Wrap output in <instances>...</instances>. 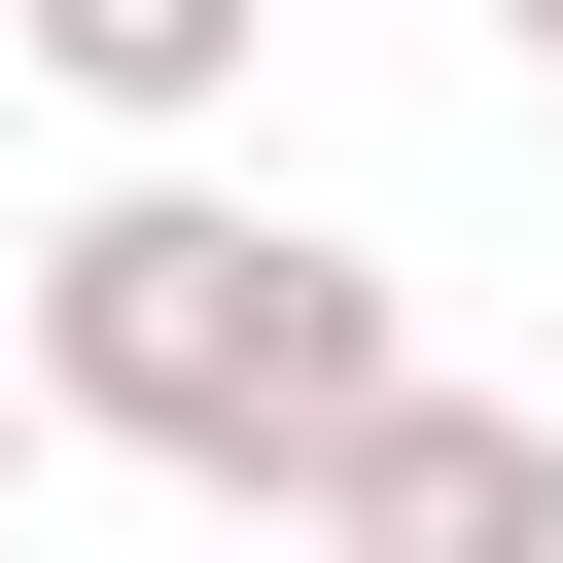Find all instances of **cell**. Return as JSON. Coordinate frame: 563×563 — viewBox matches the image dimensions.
<instances>
[{
	"label": "cell",
	"mask_w": 563,
	"mask_h": 563,
	"mask_svg": "<svg viewBox=\"0 0 563 563\" xmlns=\"http://www.w3.org/2000/svg\"><path fill=\"white\" fill-rule=\"evenodd\" d=\"M0 352H35V457H176L211 528L422 352V282L352 246V211H282V176H211V141H141L106 211H35L0 246Z\"/></svg>",
	"instance_id": "6da1fadb"
},
{
	"label": "cell",
	"mask_w": 563,
	"mask_h": 563,
	"mask_svg": "<svg viewBox=\"0 0 563 563\" xmlns=\"http://www.w3.org/2000/svg\"><path fill=\"white\" fill-rule=\"evenodd\" d=\"M493 35H528V106H563V0H493Z\"/></svg>",
	"instance_id": "277c9868"
},
{
	"label": "cell",
	"mask_w": 563,
	"mask_h": 563,
	"mask_svg": "<svg viewBox=\"0 0 563 563\" xmlns=\"http://www.w3.org/2000/svg\"><path fill=\"white\" fill-rule=\"evenodd\" d=\"M528 493H563V387H457V352H387V387H352V422H317L246 528H317V563H493Z\"/></svg>",
	"instance_id": "7a4b0ae2"
},
{
	"label": "cell",
	"mask_w": 563,
	"mask_h": 563,
	"mask_svg": "<svg viewBox=\"0 0 563 563\" xmlns=\"http://www.w3.org/2000/svg\"><path fill=\"white\" fill-rule=\"evenodd\" d=\"M0 70H35L70 141H211V106L282 70V0H0Z\"/></svg>",
	"instance_id": "3957f363"
},
{
	"label": "cell",
	"mask_w": 563,
	"mask_h": 563,
	"mask_svg": "<svg viewBox=\"0 0 563 563\" xmlns=\"http://www.w3.org/2000/svg\"><path fill=\"white\" fill-rule=\"evenodd\" d=\"M0 493H35V352H0Z\"/></svg>",
	"instance_id": "5b68a950"
},
{
	"label": "cell",
	"mask_w": 563,
	"mask_h": 563,
	"mask_svg": "<svg viewBox=\"0 0 563 563\" xmlns=\"http://www.w3.org/2000/svg\"><path fill=\"white\" fill-rule=\"evenodd\" d=\"M493 563H563V493H528V528H493Z\"/></svg>",
	"instance_id": "8992f818"
},
{
	"label": "cell",
	"mask_w": 563,
	"mask_h": 563,
	"mask_svg": "<svg viewBox=\"0 0 563 563\" xmlns=\"http://www.w3.org/2000/svg\"><path fill=\"white\" fill-rule=\"evenodd\" d=\"M246 563H317V528H246Z\"/></svg>",
	"instance_id": "52a82bcc"
}]
</instances>
